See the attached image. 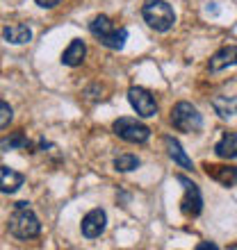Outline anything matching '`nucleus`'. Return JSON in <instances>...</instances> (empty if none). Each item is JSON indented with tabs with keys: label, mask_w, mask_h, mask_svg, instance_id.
<instances>
[{
	"label": "nucleus",
	"mask_w": 237,
	"mask_h": 250,
	"mask_svg": "<svg viewBox=\"0 0 237 250\" xmlns=\"http://www.w3.org/2000/svg\"><path fill=\"white\" fill-rule=\"evenodd\" d=\"M39 232H41V223L37 214L27 207L25 200L16 203V209L9 216V234L16 239H34L39 237Z\"/></svg>",
	"instance_id": "obj_1"
},
{
	"label": "nucleus",
	"mask_w": 237,
	"mask_h": 250,
	"mask_svg": "<svg viewBox=\"0 0 237 250\" xmlns=\"http://www.w3.org/2000/svg\"><path fill=\"white\" fill-rule=\"evenodd\" d=\"M89 32L105 48H110V50H121L125 46V41H128V30L125 27H117L110 21V16H103V14L89 23Z\"/></svg>",
	"instance_id": "obj_2"
},
{
	"label": "nucleus",
	"mask_w": 237,
	"mask_h": 250,
	"mask_svg": "<svg viewBox=\"0 0 237 250\" xmlns=\"http://www.w3.org/2000/svg\"><path fill=\"white\" fill-rule=\"evenodd\" d=\"M142 16H144L146 25L155 32H169L176 23L173 7L166 0H146L142 7Z\"/></svg>",
	"instance_id": "obj_3"
},
{
	"label": "nucleus",
	"mask_w": 237,
	"mask_h": 250,
	"mask_svg": "<svg viewBox=\"0 0 237 250\" xmlns=\"http://www.w3.org/2000/svg\"><path fill=\"white\" fill-rule=\"evenodd\" d=\"M171 123L176 130L180 132H201L203 127V116L198 114V109L191 103H178L171 109Z\"/></svg>",
	"instance_id": "obj_4"
},
{
	"label": "nucleus",
	"mask_w": 237,
	"mask_h": 250,
	"mask_svg": "<svg viewBox=\"0 0 237 250\" xmlns=\"http://www.w3.org/2000/svg\"><path fill=\"white\" fill-rule=\"evenodd\" d=\"M114 134L118 139H123L128 144H146L148 137H151V127L144 123H139L137 119H130V116H121V119L114 121Z\"/></svg>",
	"instance_id": "obj_5"
},
{
	"label": "nucleus",
	"mask_w": 237,
	"mask_h": 250,
	"mask_svg": "<svg viewBox=\"0 0 237 250\" xmlns=\"http://www.w3.org/2000/svg\"><path fill=\"white\" fill-rule=\"evenodd\" d=\"M176 180L185 187V196H183V200H180V211H183L185 216L196 218L198 214L203 211V196H201V189H198L190 178H185V175H176Z\"/></svg>",
	"instance_id": "obj_6"
},
{
	"label": "nucleus",
	"mask_w": 237,
	"mask_h": 250,
	"mask_svg": "<svg viewBox=\"0 0 237 250\" xmlns=\"http://www.w3.org/2000/svg\"><path fill=\"white\" fill-rule=\"evenodd\" d=\"M128 100H130L132 109L142 116V119H151L158 114V103L153 98L151 91H146L144 86H130L128 89Z\"/></svg>",
	"instance_id": "obj_7"
},
{
	"label": "nucleus",
	"mask_w": 237,
	"mask_h": 250,
	"mask_svg": "<svg viewBox=\"0 0 237 250\" xmlns=\"http://www.w3.org/2000/svg\"><path fill=\"white\" fill-rule=\"evenodd\" d=\"M105 223H107V216L103 209H92L89 214H85V218H82V234H85L87 239H96L100 237L103 232H105Z\"/></svg>",
	"instance_id": "obj_8"
},
{
	"label": "nucleus",
	"mask_w": 237,
	"mask_h": 250,
	"mask_svg": "<svg viewBox=\"0 0 237 250\" xmlns=\"http://www.w3.org/2000/svg\"><path fill=\"white\" fill-rule=\"evenodd\" d=\"M228 66H237V46H226L221 50H217L208 62V71L219 73L228 68Z\"/></svg>",
	"instance_id": "obj_9"
},
{
	"label": "nucleus",
	"mask_w": 237,
	"mask_h": 250,
	"mask_svg": "<svg viewBox=\"0 0 237 250\" xmlns=\"http://www.w3.org/2000/svg\"><path fill=\"white\" fill-rule=\"evenodd\" d=\"M23 182H25V175L19 171H14V168H9V166H0V189H2V193H14V191H19L21 187H23Z\"/></svg>",
	"instance_id": "obj_10"
},
{
	"label": "nucleus",
	"mask_w": 237,
	"mask_h": 250,
	"mask_svg": "<svg viewBox=\"0 0 237 250\" xmlns=\"http://www.w3.org/2000/svg\"><path fill=\"white\" fill-rule=\"evenodd\" d=\"M85 55H87L85 41H82V39H73L71 43H69V48L62 53V64L75 68V66H80L82 62H85Z\"/></svg>",
	"instance_id": "obj_11"
},
{
	"label": "nucleus",
	"mask_w": 237,
	"mask_h": 250,
	"mask_svg": "<svg viewBox=\"0 0 237 250\" xmlns=\"http://www.w3.org/2000/svg\"><path fill=\"white\" fill-rule=\"evenodd\" d=\"M2 37H5V41L14 43V46H23V43H27L32 39V30L25 23H14V25L2 27Z\"/></svg>",
	"instance_id": "obj_12"
},
{
	"label": "nucleus",
	"mask_w": 237,
	"mask_h": 250,
	"mask_svg": "<svg viewBox=\"0 0 237 250\" xmlns=\"http://www.w3.org/2000/svg\"><path fill=\"white\" fill-rule=\"evenodd\" d=\"M214 152L221 159H237V134L235 132H226L224 137L217 141V146H214Z\"/></svg>",
	"instance_id": "obj_13"
},
{
	"label": "nucleus",
	"mask_w": 237,
	"mask_h": 250,
	"mask_svg": "<svg viewBox=\"0 0 237 250\" xmlns=\"http://www.w3.org/2000/svg\"><path fill=\"white\" fill-rule=\"evenodd\" d=\"M165 146H166V152H169V157H171L178 166H183V168H187V171H191V168H194L191 159L187 157V152L183 150V146L178 144L173 137H165Z\"/></svg>",
	"instance_id": "obj_14"
},
{
	"label": "nucleus",
	"mask_w": 237,
	"mask_h": 250,
	"mask_svg": "<svg viewBox=\"0 0 237 250\" xmlns=\"http://www.w3.org/2000/svg\"><path fill=\"white\" fill-rule=\"evenodd\" d=\"M212 107L221 119H233L237 116V98L233 96H214L212 98Z\"/></svg>",
	"instance_id": "obj_15"
},
{
	"label": "nucleus",
	"mask_w": 237,
	"mask_h": 250,
	"mask_svg": "<svg viewBox=\"0 0 237 250\" xmlns=\"http://www.w3.org/2000/svg\"><path fill=\"white\" fill-rule=\"evenodd\" d=\"M205 173L212 175L214 180H219L221 185L226 187H233L237 185V168H228V166H210L205 164Z\"/></svg>",
	"instance_id": "obj_16"
},
{
	"label": "nucleus",
	"mask_w": 237,
	"mask_h": 250,
	"mask_svg": "<svg viewBox=\"0 0 237 250\" xmlns=\"http://www.w3.org/2000/svg\"><path fill=\"white\" fill-rule=\"evenodd\" d=\"M139 157L137 155H130V152H125V155H118L117 159H114V168H117L118 173H130L135 171V168H139Z\"/></svg>",
	"instance_id": "obj_17"
},
{
	"label": "nucleus",
	"mask_w": 237,
	"mask_h": 250,
	"mask_svg": "<svg viewBox=\"0 0 237 250\" xmlns=\"http://www.w3.org/2000/svg\"><path fill=\"white\" fill-rule=\"evenodd\" d=\"M27 137L23 132H14L9 139H2V150H16V148H25Z\"/></svg>",
	"instance_id": "obj_18"
},
{
	"label": "nucleus",
	"mask_w": 237,
	"mask_h": 250,
	"mask_svg": "<svg viewBox=\"0 0 237 250\" xmlns=\"http://www.w3.org/2000/svg\"><path fill=\"white\" fill-rule=\"evenodd\" d=\"M0 112H2V116H0V125H2V127H7V125H9V121H12V107H9V103H7V100H2V103H0Z\"/></svg>",
	"instance_id": "obj_19"
},
{
	"label": "nucleus",
	"mask_w": 237,
	"mask_h": 250,
	"mask_svg": "<svg viewBox=\"0 0 237 250\" xmlns=\"http://www.w3.org/2000/svg\"><path fill=\"white\" fill-rule=\"evenodd\" d=\"M39 7H44V9H53V7L59 5V0H34Z\"/></svg>",
	"instance_id": "obj_20"
},
{
	"label": "nucleus",
	"mask_w": 237,
	"mask_h": 250,
	"mask_svg": "<svg viewBox=\"0 0 237 250\" xmlns=\"http://www.w3.org/2000/svg\"><path fill=\"white\" fill-rule=\"evenodd\" d=\"M196 250H217V246L214 244H198Z\"/></svg>",
	"instance_id": "obj_21"
}]
</instances>
